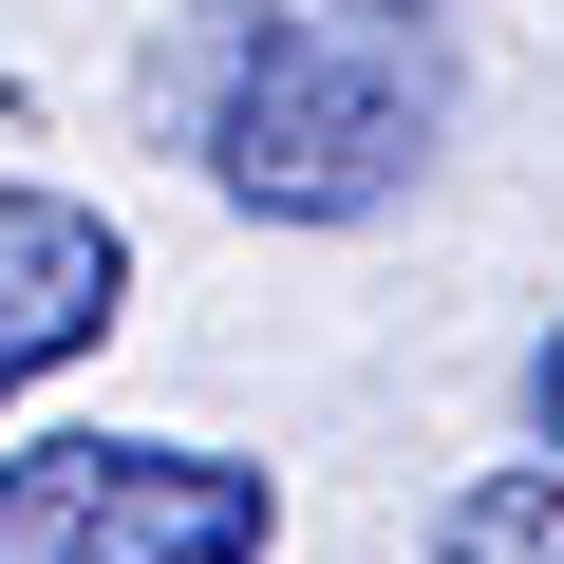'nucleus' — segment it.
Returning <instances> with one entry per match:
<instances>
[{"label": "nucleus", "instance_id": "f257e3e1", "mask_svg": "<svg viewBox=\"0 0 564 564\" xmlns=\"http://www.w3.org/2000/svg\"><path fill=\"white\" fill-rule=\"evenodd\" d=\"M151 113L170 151H207L245 226H377L433 170V76L395 57V20H321V0H188Z\"/></svg>", "mask_w": 564, "mask_h": 564}, {"label": "nucleus", "instance_id": "f03ea898", "mask_svg": "<svg viewBox=\"0 0 564 564\" xmlns=\"http://www.w3.org/2000/svg\"><path fill=\"white\" fill-rule=\"evenodd\" d=\"M282 489L207 433H20L0 452V564H263Z\"/></svg>", "mask_w": 564, "mask_h": 564}, {"label": "nucleus", "instance_id": "7ed1b4c3", "mask_svg": "<svg viewBox=\"0 0 564 564\" xmlns=\"http://www.w3.org/2000/svg\"><path fill=\"white\" fill-rule=\"evenodd\" d=\"M113 302H132L113 207H76V188H0V395H39L57 358H95Z\"/></svg>", "mask_w": 564, "mask_h": 564}, {"label": "nucleus", "instance_id": "20e7f679", "mask_svg": "<svg viewBox=\"0 0 564 564\" xmlns=\"http://www.w3.org/2000/svg\"><path fill=\"white\" fill-rule=\"evenodd\" d=\"M433 564H564V470L527 452V470H470L452 508H433Z\"/></svg>", "mask_w": 564, "mask_h": 564}, {"label": "nucleus", "instance_id": "39448f33", "mask_svg": "<svg viewBox=\"0 0 564 564\" xmlns=\"http://www.w3.org/2000/svg\"><path fill=\"white\" fill-rule=\"evenodd\" d=\"M527 433H545V470H564V321H545V358H527Z\"/></svg>", "mask_w": 564, "mask_h": 564}, {"label": "nucleus", "instance_id": "423d86ee", "mask_svg": "<svg viewBox=\"0 0 564 564\" xmlns=\"http://www.w3.org/2000/svg\"><path fill=\"white\" fill-rule=\"evenodd\" d=\"M321 20H433V0H321Z\"/></svg>", "mask_w": 564, "mask_h": 564}]
</instances>
